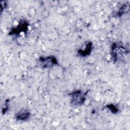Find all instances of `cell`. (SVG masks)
I'll return each instance as SVG.
<instances>
[{
    "label": "cell",
    "mask_w": 130,
    "mask_h": 130,
    "mask_svg": "<svg viewBox=\"0 0 130 130\" xmlns=\"http://www.w3.org/2000/svg\"><path fill=\"white\" fill-rule=\"evenodd\" d=\"M85 100V94L80 90L76 91L72 93L71 103L74 106L82 105Z\"/></svg>",
    "instance_id": "6da1fadb"
},
{
    "label": "cell",
    "mask_w": 130,
    "mask_h": 130,
    "mask_svg": "<svg viewBox=\"0 0 130 130\" xmlns=\"http://www.w3.org/2000/svg\"><path fill=\"white\" fill-rule=\"evenodd\" d=\"M30 113L27 110H22L17 113L16 118L20 120H25L29 117Z\"/></svg>",
    "instance_id": "7a4b0ae2"
},
{
    "label": "cell",
    "mask_w": 130,
    "mask_h": 130,
    "mask_svg": "<svg viewBox=\"0 0 130 130\" xmlns=\"http://www.w3.org/2000/svg\"><path fill=\"white\" fill-rule=\"evenodd\" d=\"M41 62L43 63V65L44 66L45 68L49 67L50 66H51L52 64H56L57 63L56 60L53 58V57H47L46 58H43L41 59Z\"/></svg>",
    "instance_id": "3957f363"
},
{
    "label": "cell",
    "mask_w": 130,
    "mask_h": 130,
    "mask_svg": "<svg viewBox=\"0 0 130 130\" xmlns=\"http://www.w3.org/2000/svg\"><path fill=\"white\" fill-rule=\"evenodd\" d=\"M91 44H90V43H88V44L86 45L85 46V48H84L85 49H83L82 50H81L80 52H79V53L83 56L86 55L87 54H88L89 53H90V50L91 49Z\"/></svg>",
    "instance_id": "277c9868"
}]
</instances>
